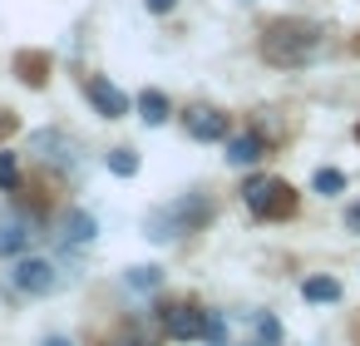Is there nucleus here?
I'll list each match as a JSON object with an SVG mask.
<instances>
[{"label":"nucleus","instance_id":"f257e3e1","mask_svg":"<svg viewBox=\"0 0 360 346\" xmlns=\"http://www.w3.org/2000/svg\"><path fill=\"white\" fill-rule=\"evenodd\" d=\"M321 45H326L321 25H306V20H276V25L262 30V55H266V65H276V70L311 65V60L321 55Z\"/></svg>","mask_w":360,"mask_h":346},{"label":"nucleus","instance_id":"f03ea898","mask_svg":"<svg viewBox=\"0 0 360 346\" xmlns=\"http://www.w3.org/2000/svg\"><path fill=\"white\" fill-rule=\"evenodd\" d=\"M212 218V203L207 198H178V203H163V208H153L148 218H143V237H153V242H173L178 233H193V228H202Z\"/></svg>","mask_w":360,"mask_h":346},{"label":"nucleus","instance_id":"7ed1b4c3","mask_svg":"<svg viewBox=\"0 0 360 346\" xmlns=\"http://www.w3.org/2000/svg\"><path fill=\"white\" fill-rule=\"evenodd\" d=\"M242 203H247L257 218H291V213H296V193H291V183H281V178H247Z\"/></svg>","mask_w":360,"mask_h":346},{"label":"nucleus","instance_id":"20e7f679","mask_svg":"<svg viewBox=\"0 0 360 346\" xmlns=\"http://www.w3.org/2000/svg\"><path fill=\"white\" fill-rule=\"evenodd\" d=\"M15 287L30 292V297H45V292L60 287V272H55L50 257H15Z\"/></svg>","mask_w":360,"mask_h":346},{"label":"nucleus","instance_id":"39448f33","mask_svg":"<svg viewBox=\"0 0 360 346\" xmlns=\"http://www.w3.org/2000/svg\"><path fill=\"white\" fill-rule=\"evenodd\" d=\"M183 124H188V134L198 139V144H227V114L222 109H212V104H198V109H188L183 114Z\"/></svg>","mask_w":360,"mask_h":346},{"label":"nucleus","instance_id":"423d86ee","mask_svg":"<svg viewBox=\"0 0 360 346\" xmlns=\"http://www.w3.org/2000/svg\"><path fill=\"white\" fill-rule=\"evenodd\" d=\"M30 154H35L40 163L70 168V163H75V139H70L65 129H35V134H30Z\"/></svg>","mask_w":360,"mask_h":346},{"label":"nucleus","instance_id":"0eeeda50","mask_svg":"<svg viewBox=\"0 0 360 346\" xmlns=\"http://www.w3.org/2000/svg\"><path fill=\"white\" fill-rule=\"evenodd\" d=\"M84 94H89V104H94V114H104V119H124L129 114V94L119 89V85H109V80H89L84 85Z\"/></svg>","mask_w":360,"mask_h":346},{"label":"nucleus","instance_id":"6e6552de","mask_svg":"<svg viewBox=\"0 0 360 346\" xmlns=\"http://www.w3.org/2000/svg\"><path fill=\"white\" fill-rule=\"evenodd\" d=\"M163 326H168V336H173V341H193V336H202L207 311H198V307L178 302V307H168V311H163Z\"/></svg>","mask_w":360,"mask_h":346},{"label":"nucleus","instance_id":"1a4fd4ad","mask_svg":"<svg viewBox=\"0 0 360 346\" xmlns=\"http://www.w3.org/2000/svg\"><path fill=\"white\" fill-rule=\"evenodd\" d=\"M266 154V144H262V134H227V163H237V168H247V163H257Z\"/></svg>","mask_w":360,"mask_h":346},{"label":"nucleus","instance_id":"9d476101","mask_svg":"<svg viewBox=\"0 0 360 346\" xmlns=\"http://www.w3.org/2000/svg\"><path fill=\"white\" fill-rule=\"evenodd\" d=\"M30 223H20V218H6L0 223V257H25V247H30Z\"/></svg>","mask_w":360,"mask_h":346},{"label":"nucleus","instance_id":"9b49d317","mask_svg":"<svg viewBox=\"0 0 360 346\" xmlns=\"http://www.w3.org/2000/svg\"><path fill=\"white\" fill-rule=\"evenodd\" d=\"M94 233H99V228H94V218H89L84 208H70V213H65V242H79V247H84V242H94Z\"/></svg>","mask_w":360,"mask_h":346},{"label":"nucleus","instance_id":"f8f14e48","mask_svg":"<svg viewBox=\"0 0 360 346\" xmlns=\"http://www.w3.org/2000/svg\"><path fill=\"white\" fill-rule=\"evenodd\" d=\"M139 119L143 124H163L168 119V94L163 89H143L139 94Z\"/></svg>","mask_w":360,"mask_h":346},{"label":"nucleus","instance_id":"ddd939ff","mask_svg":"<svg viewBox=\"0 0 360 346\" xmlns=\"http://www.w3.org/2000/svg\"><path fill=\"white\" fill-rule=\"evenodd\" d=\"M301 297L306 302H340V282L335 277H306L301 282Z\"/></svg>","mask_w":360,"mask_h":346},{"label":"nucleus","instance_id":"4468645a","mask_svg":"<svg viewBox=\"0 0 360 346\" xmlns=\"http://www.w3.org/2000/svg\"><path fill=\"white\" fill-rule=\"evenodd\" d=\"M124 282H129V292H158L163 272H158V267H129V272H124Z\"/></svg>","mask_w":360,"mask_h":346},{"label":"nucleus","instance_id":"2eb2a0df","mask_svg":"<svg viewBox=\"0 0 360 346\" xmlns=\"http://www.w3.org/2000/svg\"><path fill=\"white\" fill-rule=\"evenodd\" d=\"M202 336H207V346H227V341H232V321H227V311H207Z\"/></svg>","mask_w":360,"mask_h":346},{"label":"nucleus","instance_id":"dca6fc26","mask_svg":"<svg viewBox=\"0 0 360 346\" xmlns=\"http://www.w3.org/2000/svg\"><path fill=\"white\" fill-rule=\"evenodd\" d=\"M104 163H109V173H119V178H134V173H139V154H134V149H109Z\"/></svg>","mask_w":360,"mask_h":346},{"label":"nucleus","instance_id":"f3484780","mask_svg":"<svg viewBox=\"0 0 360 346\" xmlns=\"http://www.w3.org/2000/svg\"><path fill=\"white\" fill-rule=\"evenodd\" d=\"M311 188H316V193H326V198H335V193L345 188V173H340V168H316Z\"/></svg>","mask_w":360,"mask_h":346},{"label":"nucleus","instance_id":"a211bd4d","mask_svg":"<svg viewBox=\"0 0 360 346\" xmlns=\"http://www.w3.org/2000/svg\"><path fill=\"white\" fill-rule=\"evenodd\" d=\"M252 331H257V341H276V336H281V326H276V316H271V311H262V316L252 321Z\"/></svg>","mask_w":360,"mask_h":346},{"label":"nucleus","instance_id":"6ab92c4d","mask_svg":"<svg viewBox=\"0 0 360 346\" xmlns=\"http://www.w3.org/2000/svg\"><path fill=\"white\" fill-rule=\"evenodd\" d=\"M104 346H153V341H148L139 326H124V331H119V336H109Z\"/></svg>","mask_w":360,"mask_h":346},{"label":"nucleus","instance_id":"aec40b11","mask_svg":"<svg viewBox=\"0 0 360 346\" xmlns=\"http://www.w3.org/2000/svg\"><path fill=\"white\" fill-rule=\"evenodd\" d=\"M15 183V163H11V154H0V188H11Z\"/></svg>","mask_w":360,"mask_h":346},{"label":"nucleus","instance_id":"412c9836","mask_svg":"<svg viewBox=\"0 0 360 346\" xmlns=\"http://www.w3.org/2000/svg\"><path fill=\"white\" fill-rule=\"evenodd\" d=\"M143 6H148V11H153V16H168V11H173V6H178V0H143Z\"/></svg>","mask_w":360,"mask_h":346},{"label":"nucleus","instance_id":"4be33fe9","mask_svg":"<svg viewBox=\"0 0 360 346\" xmlns=\"http://www.w3.org/2000/svg\"><path fill=\"white\" fill-rule=\"evenodd\" d=\"M345 223H350V233H360V203H350V208H345Z\"/></svg>","mask_w":360,"mask_h":346},{"label":"nucleus","instance_id":"5701e85b","mask_svg":"<svg viewBox=\"0 0 360 346\" xmlns=\"http://www.w3.org/2000/svg\"><path fill=\"white\" fill-rule=\"evenodd\" d=\"M11 129H15V119H11V114H0V139H6Z\"/></svg>","mask_w":360,"mask_h":346},{"label":"nucleus","instance_id":"b1692460","mask_svg":"<svg viewBox=\"0 0 360 346\" xmlns=\"http://www.w3.org/2000/svg\"><path fill=\"white\" fill-rule=\"evenodd\" d=\"M45 346H75L70 336H45Z\"/></svg>","mask_w":360,"mask_h":346}]
</instances>
